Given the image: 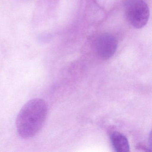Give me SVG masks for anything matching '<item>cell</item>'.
Instances as JSON below:
<instances>
[{
    "label": "cell",
    "instance_id": "cell-3",
    "mask_svg": "<svg viewBox=\"0 0 152 152\" xmlns=\"http://www.w3.org/2000/svg\"><path fill=\"white\" fill-rule=\"evenodd\" d=\"M117 44L116 39L113 35L109 34H101L96 42L97 53L103 59H109L115 53Z\"/></svg>",
    "mask_w": 152,
    "mask_h": 152
},
{
    "label": "cell",
    "instance_id": "cell-1",
    "mask_svg": "<svg viewBox=\"0 0 152 152\" xmlns=\"http://www.w3.org/2000/svg\"><path fill=\"white\" fill-rule=\"evenodd\" d=\"M48 113V105L44 100L36 98L28 101L17 117L16 124L18 135L23 139L35 136L42 128Z\"/></svg>",
    "mask_w": 152,
    "mask_h": 152
},
{
    "label": "cell",
    "instance_id": "cell-4",
    "mask_svg": "<svg viewBox=\"0 0 152 152\" xmlns=\"http://www.w3.org/2000/svg\"><path fill=\"white\" fill-rule=\"evenodd\" d=\"M111 142L115 151L127 152L130 151L129 144L126 137L121 133L114 132L111 135Z\"/></svg>",
    "mask_w": 152,
    "mask_h": 152
},
{
    "label": "cell",
    "instance_id": "cell-2",
    "mask_svg": "<svg viewBox=\"0 0 152 152\" xmlns=\"http://www.w3.org/2000/svg\"><path fill=\"white\" fill-rule=\"evenodd\" d=\"M124 5L125 16L129 23L137 29H141L148 22L149 10L144 0H126Z\"/></svg>",
    "mask_w": 152,
    "mask_h": 152
}]
</instances>
